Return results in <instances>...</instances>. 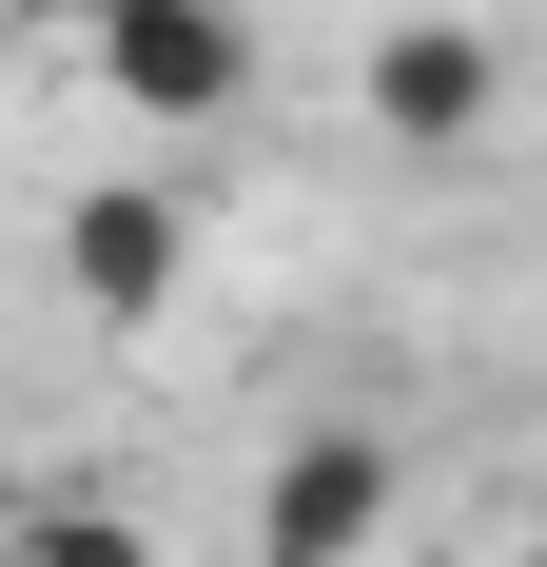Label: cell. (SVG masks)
<instances>
[{
    "label": "cell",
    "instance_id": "7a4b0ae2",
    "mask_svg": "<svg viewBox=\"0 0 547 567\" xmlns=\"http://www.w3.org/2000/svg\"><path fill=\"white\" fill-rule=\"evenodd\" d=\"M99 20V79L137 117H235V79H255V20L235 0H79Z\"/></svg>",
    "mask_w": 547,
    "mask_h": 567
},
{
    "label": "cell",
    "instance_id": "6da1fadb",
    "mask_svg": "<svg viewBox=\"0 0 547 567\" xmlns=\"http://www.w3.org/2000/svg\"><path fill=\"white\" fill-rule=\"evenodd\" d=\"M391 509H411V451H391L372 411H313V431L255 470V567H372Z\"/></svg>",
    "mask_w": 547,
    "mask_h": 567
},
{
    "label": "cell",
    "instance_id": "5b68a950",
    "mask_svg": "<svg viewBox=\"0 0 547 567\" xmlns=\"http://www.w3.org/2000/svg\"><path fill=\"white\" fill-rule=\"evenodd\" d=\"M0 567H157V528L117 509V489H40V509L0 528Z\"/></svg>",
    "mask_w": 547,
    "mask_h": 567
},
{
    "label": "cell",
    "instance_id": "8992f818",
    "mask_svg": "<svg viewBox=\"0 0 547 567\" xmlns=\"http://www.w3.org/2000/svg\"><path fill=\"white\" fill-rule=\"evenodd\" d=\"M508 567H547V528H528V548H508Z\"/></svg>",
    "mask_w": 547,
    "mask_h": 567
},
{
    "label": "cell",
    "instance_id": "3957f363",
    "mask_svg": "<svg viewBox=\"0 0 547 567\" xmlns=\"http://www.w3.org/2000/svg\"><path fill=\"white\" fill-rule=\"evenodd\" d=\"M176 275H196V216H176L157 176H99V196L59 216V293H79V313H117V333H137V313H176Z\"/></svg>",
    "mask_w": 547,
    "mask_h": 567
},
{
    "label": "cell",
    "instance_id": "277c9868",
    "mask_svg": "<svg viewBox=\"0 0 547 567\" xmlns=\"http://www.w3.org/2000/svg\"><path fill=\"white\" fill-rule=\"evenodd\" d=\"M489 99H508V40H489V20H391V40H372V137H411V157L489 137Z\"/></svg>",
    "mask_w": 547,
    "mask_h": 567
}]
</instances>
